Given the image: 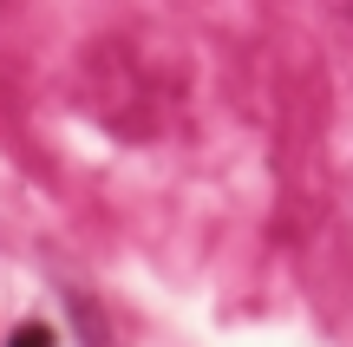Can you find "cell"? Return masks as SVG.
<instances>
[{
	"label": "cell",
	"mask_w": 353,
	"mask_h": 347,
	"mask_svg": "<svg viewBox=\"0 0 353 347\" xmlns=\"http://www.w3.org/2000/svg\"><path fill=\"white\" fill-rule=\"evenodd\" d=\"M7 347H52V335H46V328H20Z\"/></svg>",
	"instance_id": "obj_1"
}]
</instances>
